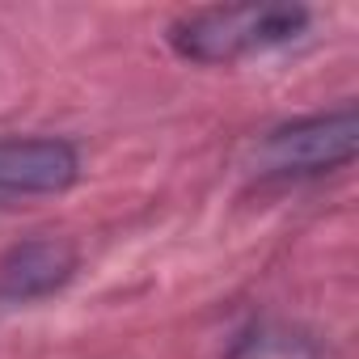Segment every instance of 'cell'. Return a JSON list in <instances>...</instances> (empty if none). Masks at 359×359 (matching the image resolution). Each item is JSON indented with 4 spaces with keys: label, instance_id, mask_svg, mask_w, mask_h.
I'll list each match as a JSON object with an SVG mask.
<instances>
[{
    "label": "cell",
    "instance_id": "6da1fadb",
    "mask_svg": "<svg viewBox=\"0 0 359 359\" xmlns=\"http://www.w3.org/2000/svg\"><path fill=\"white\" fill-rule=\"evenodd\" d=\"M309 30L304 5H216L195 9L169 26V43L182 60L195 64H237L271 47H287Z\"/></svg>",
    "mask_w": 359,
    "mask_h": 359
},
{
    "label": "cell",
    "instance_id": "7a4b0ae2",
    "mask_svg": "<svg viewBox=\"0 0 359 359\" xmlns=\"http://www.w3.org/2000/svg\"><path fill=\"white\" fill-rule=\"evenodd\" d=\"M355 144H359V114L346 102L338 110L296 118L262 135L254 165L258 173H271V177H317V173L351 165Z\"/></svg>",
    "mask_w": 359,
    "mask_h": 359
},
{
    "label": "cell",
    "instance_id": "3957f363",
    "mask_svg": "<svg viewBox=\"0 0 359 359\" xmlns=\"http://www.w3.org/2000/svg\"><path fill=\"white\" fill-rule=\"evenodd\" d=\"M81 177V156L68 140L30 135V140H0V203L64 195Z\"/></svg>",
    "mask_w": 359,
    "mask_h": 359
},
{
    "label": "cell",
    "instance_id": "277c9868",
    "mask_svg": "<svg viewBox=\"0 0 359 359\" xmlns=\"http://www.w3.org/2000/svg\"><path fill=\"white\" fill-rule=\"evenodd\" d=\"M76 245L68 237H30L0 254V304H34L55 296L76 275Z\"/></svg>",
    "mask_w": 359,
    "mask_h": 359
},
{
    "label": "cell",
    "instance_id": "5b68a950",
    "mask_svg": "<svg viewBox=\"0 0 359 359\" xmlns=\"http://www.w3.org/2000/svg\"><path fill=\"white\" fill-rule=\"evenodd\" d=\"M229 359H321V346L313 342V334L296 330V325H258L250 334H241L229 351Z\"/></svg>",
    "mask_w": 359,
    "mask_h": 359
}]
</instances>
